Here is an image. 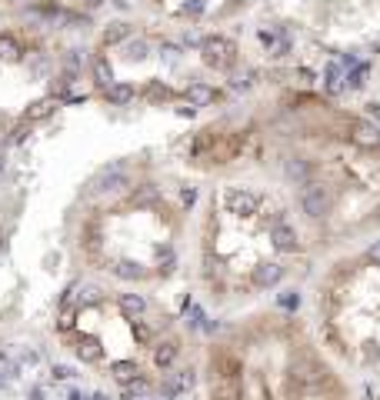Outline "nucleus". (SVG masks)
<instances>
[{
  "instance_id": "f257e3e1",
  "label": "nucleus",
  "mask_w": 380,
  "mask_h": 400,
  "mask_svg": "<svg viewBox=\"0 0 380 400\" xmlns=\"http://www.w3.org/2000/svg\"><path fill=\"white\" fill-rule=\"evenodd\" d=\"M201 53H203V64L207 67H214V71H227L233 67V60H237V47H233V40L227 37H207L201 44Z\"/></svg>"
},
{
  "instance_id": "f03ea898",
  "label": "nucleus",
  "mask_w": 380,
  "mask_h": 400,
  "mask_svg": "<svg viewBox=\"0 0 380 400\" xmlns=\"http://www.w3.org/2000/svg\"><path fill=\"white\" fill-rule=\"evenodd\" d=\"M301 207H304V214L310 221L324 217V214H327V194H324V187H320V184H304V190H301Z\"/></svg>"
},
{
  "instance_id": "7ed1b4c3",
  "label": "nucleus",
  "mask_w": 380,
  "mask_h": 400,
  "mask_svg": "<svg viewBox=\"0 0 380 400\" xmlns=\"http://www.w3.org/2000/svg\"><path fill=\"white\" fill-rule=\"evenodd\" d=\"M227 207L230 214H237V217H253L257 207H260V197L253 190H247V187H233V190H227Z\"/></svg>"
},
{
  "instance_id": "20e7f679",
  "label": "nucleus",
  "mask_w": 380,
  "mask_h": 400,
  "mask_svg": "<svg viewBox=\"0 0 380 400\" xmlns=\"http://www.w3.org/2000/svg\"><path fill=\"white\" fill-rule=\"evenodd\" d=\"M117 187H124V167H121V164L103 167L101 174L94 177V184H90L94 194H107V190H117Z\"/></svg>"
},
{
  "instance_id": "39448f33",
  "label": "nucleus",
  "mask_w": 380,
  "mask_h": 400,
  "mask_svg": "<svg viewBox=\"0 0 380 400\" xmlns=\"http://www.w3.org/2000/svg\"><path fill=\"white\" fill-rule=\"evenodd\" d=\"M270 240H274V247L280 250V253H294L297 250V244H301V237H297V230L287 224H274L270 227Z\"/></svg>"
},
{
  "instance_id": "423d86ee",
  "label": "nucleus",
  "mask_w": 380,
  "mask_h": 400,
  "mask_svg": "<svg viewBox=\"0 0 380 400\" xmlns=\"http://www.w3.org/2000/svg\"><path fill=\"white\" fill-rule=\"evenodd\" d=\"M280 280H283V267L280 264H257L253 267V284L264 287V290L267 287H277Z\"/></svg>"
},
{
  "instance_id": "0eeeda50",
  "label": "nucleus",
  "mask_w": 380,
  "mask_h": 400,
  "mask_svg": "<svg viewBox=\"0 0 380 400\" xmlns=\"http://www.w3.org/2000/svg\"><path fill=\"white\" fill-rule=\"evenodd\" d=\"M354 140L360 147H380V130L377 124L367 117V121H357L354 124Z\"/></svg>"
},
{
  "instance_id": "6e6552de",
  "label": "nucleus",
  "mask_w": 380,
  "mask_h": 400,
  "mask_svg": "<svg viewBox=\"0 0 380 400\" xmlns=\"http://www.w3.org/2000/svg\"><path fill=\"white\" fill-rule=\"evenodd\" d=\"M121 310H124V317H130V321H140L147 314V297L144 294H124L121 297Z\"/></svg>"
},
{
  "instance_id": "1a4fd4ad",
  "label": "nucleus",
  "mask_w": 380,
  "mask_h": 400,
  "mask_svg": "<svg viewBox=\"0 0 380 400\" xmlns=\"http://www.w3.org/2000/svg\"><path fill=\"white\" fill-rule=\"evenodd\" d=\"M283 171H287V180H294V184H301V187L310 184V164H307L304 157H290Z\"/></svg>"
},
{
  "instance_id": "9d476101",
  "label": "nucleus",
  "mask_w": 380,
  "mask_h": 400,
  "mask_svg": "<svg viewBox=\"0 0 380 400\" xmlns=\"http://www.w3.org/2000/svg\"><path fill=\"white\" fill-rule=\"evenodd\" d=\"M214 97H217V90H214V87H207V84H201V80L187 87V103H190V107H207Z\"/></svg>"
},
{
  "instance_id": "9b49d317",
  "label": "nucleus",
  "mask_w": 380,
  "mask_h": 400,
  "mask_svg": "<svg viewBox=\"0 0 380 400\" xmlns=\"http://www.w3.org/2000/svg\"><path fill=\"white\" fill-rule=\"evenodd\" d=\"M324 87H327V94H340L347 87V74H344L340 64H330L327 71H324Z\"/></svg>"
},
{
  "instance_id": "f8f14e48",
  "label": "nucleus",
  "mask_w": 380,
  "mask_h": 400,
  "mask_svg": "<svg viewBox=\"0 0 380 400\" xmlns=\"http://www.w3.org/2000/svg\"><path fill=\"white\" fill-rule=\"evenodd\" d=\"M103 94H107V103H114V107H127V103L134 100V87H130V84H110Z\"/></svg>"
},
{
  "instance_id": "ddd939ff",
  "label": "nucleus",
  "mask_w": 380,
  "mask_h": 400,
  "mask_svg": "<svg viewBox=\"0 0 380 400\" xmlns=\"http://www.w3.org/2000/svg\"><path fill=\"white\" fill-rule=\"evenodd\" d=\"M124 40H130V24H124V21H117V24H110L103 30V44H107V47L124 44Z\"/></svg>"
},
{
  "instance_id": "4468645a",
  "label": "nucleus",
  "mask_w": 380,
  "mask_h": 400,
  "mask_svg": "<svg viewBox=\"0 0 380 400\" xmlns=\"http://www.w3.org/2000/svg\"><path fill=\"white\" fill-rule=\"evenodd\" d=\"M124 53H127V60H147L151 57V44L144 40V37H130V40H124Z\"/></svg>"
},
{
  "instance_id": "2eb2a0df",
  "label": "nucleus",
  "mask_w": 380,
  "mask_h": 400,
  "mask_svg": "<svg viewBox=\"0 0 380 400\" xmlns=\"http://www.w3.org/2000/svg\"><path fill=\"white\" fill-rule=\"evenodd\" d=\"M110 371H114V377L121 380V384H137V364H130V360H117V364H110Z\"/></svg>"
},
{
  "instance_id": "dca6fc26",
  "label": "nucleus",
  "mask_w": 380,
  "mask_h": 400,
  "mask_svg": "<svg viewBox=\"0 0 380 400\" xmlns=\"http://www.w3.org/2000/svg\"><path fill=\"white\" fill-rule=\"evenodd\" d=\"M94 80L101 84L103 90H107L110 84H117V80H114V67H110V60H107V57H101V60H94Z\"/></svg>"
},
{
  "instance_id": "f3484780",
  "label": "nucleus",
  "mask_w": 380,
  "mask_h": 400,
  "mask_svg": "<svg viewBox=\"0 0 380 400\" xmlns=\"http://www.w3.org/2000/svg\"><path fill=\"white\" fill-rule=\"evenodd\" d=\"M174 357H177V344H160V347L153 350V364L157 367H170Z\"/></svg>"
},
{
  "instance_id": "a211bd4d",
  "label": "nucleus",
  "mask_w": 380,
  "mask_h": 400,
  "mask_svg": "<svg viewBox=\"0 0 380 400\" xmlns=\"http://www.w3.org/2000/svg\"><path fill=\"white\" fill-rule=\"evenodd\" d=\"M114 274L121 277V280H137V277H140V264H134V260H121V264L114 267Z\"/></svg>"
},
{
  "instance_id": "6ab92c4d",
  "label": "nucleus",
  "mask_w": 380,
  "mask_h": 400,
  "mask_svg": "<svg viewBox=\"0 0 380 400\" xmlns=\"http://www.w3.org/2000/svg\"><path fill=\"white\" fill-rule=\"evenodd\" d=\"M77 353H80V360H101V344L90 337V340H84V344L77 347Z\"/></svg>"
},
{
  "instance_id": "aec40b11",
  "label": "nucleus",
  "mask_w": 380,
  "mask_h": 400,
  "mask_svg": "<svg viewBox=\"0 0 380 400\" xmlns=\"http://www.w3.org/2000/svg\"><path fill=\"white\" fill-rule=\"evenodd\" d=\"M53 107H57V100H40V103H34V110L27 114L30 121H44V117H51Z\"/></svg>"
},
{
  "instance_id": "412c9836",
  "label": "nucleus",
  "mask_w": 380,
  "mask_h": 400,
  "mask_svg": "<svg viewBox=\"0 0 380 400\" xmlns=\"http://www.w3.org/2000/svg\"><path fill=\"white\" fill-rule=\"evenodd\" d=\"M0 57H3V60H21V47H17V40L0 37Z\"/></svg>"
},
{
  "instance_id": "4be33fe9",
  "label": "nucleus",
  "mask_w": 380,
  "mask_h": 400,
  "mask_svg": "<svg viewBox=\"0 0 380 400\" xmlns=\"http://www.w3.org/2000/svg\"><path fill=\"white\" fill-rule=\"evenodd\" d=\"M183 387H187V384H183V377L167 374V380H164V397H177Z\"/></svg>"
},
{
  "instance_id": "5701e85b",
  "label": "nucleus",
  "mask_w": 380,
  "mask_h": 400,
  "mask_svg": "<svg viewBox=\"0 0 380 400\" xmlns=\"http://www.w3.org/2000/svg\"><path fill=\"white\" fill-rule=\"evenodd\" d=\"M367 84V64H357L354 74H347V87H354V90H360Z\"/></svg>"
},
{
  "instance_id": "b1692460",
  "label": "nucleus",
  "mask_w": 380,
  "mask_h": 400,
  "mask_svg": "<svg viewBox=\"0 0 380 400\" xmlns=\"http://www.w3.org/2000/svg\"><path fill=\"white\" fill-rule=\"evenodd\" d=\"M101 287L97 284H87V287H80V303H97L101 300Z\"/></svg>"
},
{
  "instance_id": "393cba45",
  "label": "nucleus",
  "mask_w": 380,
  "mask_h": 400,
  "mask_svg": "<svg viewBox=\"0 0 380 400\" xmlns=\"http://www.w3.org/2000/svg\"><path fill=\"white\" fill-rule=\"evenodd\" d=\"M280 307L297 310V307H301V294H297V290H283V294H280Z\"/></svg>"
},
{
  "instance_id": "a878e982",
  "label": "nucleus",
  "mask_w": 380,
  "mask_h": 400,
  "mask_svg": "<svg viewBox=\"0 0 380 400\" xmlns=\"http://www.w3.org/2000/svg\"><path fill=\"white\" fill-rule=\"evenodd\" d=\"M187 317H190V321H187L190 327H203V310L197 303H187Z\"/></svg>"
},
{
  "instance_id": "bb28decb",
  "label": "nucleus",
  "mask_w": 380,
  "mask_h": 400,
  "mask_svg": "<svg viewBox=\"0 0 380 400\" xmlns=\"http://www.w3.org/2000/svg\"><path fill=\"white\" fill-rule=\"evenodd\" d=\"M71 377H74V367H67V364L53 367V380H71Z\"/></svg>"
},
{
  "instance_id": "cd10ccee",
  "label": "nucleus",
  "mask_w": 380,
  "mask_h": 400,
  "mask_svg": "<svg viewBox=\"0 0 380 400\" xmlns=\"http://www.w3.org/2000/svg\"><path fill=\"white\" fill-rule=\"evenodd\" d=\"M183 44H190V47H201V44H203V37L197 34V30H194V27H190V30L183 34Z\"/></svg>"
},
{
  "instance_id": "c85d7f7f",
  "label": "nucleus",
  "mask_w": 380,
  "mask_h": 400,
  "mask_svg": "<svg viewBox=\"0 0 380 400\" xmlns=\"http://www.w3.org/2000/svg\"><path fill=\"white\" fill-rule=\"evenodd\" d=\"M160 53H164L167 60H177V57H180V47H177V44H160Z\"/></svg>"
},
{
  "instance_id": "c756f323",
  "label": "nucleus",
  "mask_w": 380,
  "mask_h": 400,
  "mask_svg": "<svg viewBox=\"0 0 380 400\" xmlns=\"http://www.w3.org/2000/svg\"><path fill=\"white\" fill-rule=\"evenodd\" d=\"M64 64H67L71 71H77V67H80V50H67V57H64Z\"/></svg>"
},
{
  "instance_id": "7c9ffc66",
  "label": "nucleus",
  "mask_w": 380,
  "mask_h": 400,
  "mask_svg": "<svg viewBox=\"0 0 380 400\" xmlns=\"http://www.w3.org/2000/svg\"><path fill=\"white\" fill-rule=\"evenodd\" d=\"M367 260H370V264H377V267H380V240H374V244L367 247Z\"/></svg>"
},
{
  "instance_id": "2f4dec72",
  "label": "nucleus",
  "mask_w": 380,
  "mask_h": 400,
  "mask_svg": "<svg viewBox=\"0 0 380 400\" xmlns=\"http://www.w3.org/2000/svg\"><path fill=\"white\" fill-rule=\"evenodd\" d=\"M183 10H187V14H194V17H197V14H203V0H190V3H187V7H183Z\"/></svg>"
},
{
  "instance_id": "473e14b6",
  "label": "nucleus",
  "mask_w": 380,
  "mask_h": 400,
  "mask_svg": "<svg viewBox=\"0 0 380 400\" xmlns=\"http://www.w3.org/2000/svg\"><path fill=\"white\" fill-rule=\"evenodd\" d=\"M180 200H183V203H194V200H197V190H194V187H183V190H180Z\"/></svg>"
},
{
  "instance_id": "72a5a7b5",
  "label": "nucleus",
  "mask_w": 380,
  "mask_h": 400,
  "mask_svg": "<svg viewBox=\"0 0 380 400\" xmlns=\"http://www.w3.org/2000/svg\"><path fill=\"white\" fill-rule=\"evenodd\" d=\"M247 77H237V80H233V90H247V87H251V80H247Z\"/></svg>"
},
{
  "instance_id": "f704fd0d",
  "label": "nucleus",
  "mask_w": 380,
  "mask_h": 400,
  "mask_svg": "<svg viewBox=\"0 0 380 400\" xmlns=\"http://www.w3.org/2000/svg\"><path fill=\"white\" fill-rule=\"evenodd\" d=\"M103 0H84V7H90V10H94V7H101Z\"/></svg>"
},
{
  "instance_id": "c9c22d12",
  "label": "nucleus",
  "mask_w": 380,
  "mask_h": 400,
  "mask_svg": "<svg viewBox=\"0 0 380 400\" xmlns=\"http://www.w3.org/2000/svg\"><path fill=\"white\" fill-rule=\"evenodd\" d=\"M67 400H84V394H80V390H71V397Z\"/></svg>"
},
{
  "instance_id": "e433bc0d",
  "label": "nucleus",
  "mask_w": 380,
  "mask_h": 400,
  "mask_svg": "<svg viewBox=\"0 0 380 400\" xmlns=\"http://www.w3.org/2000/svg\"><path fill=\"white\" fill-rule=\"evenodd\" d=\"M94 400H107V394H97V397H94Z\"/></svg>"
},
{
  "instance_id": "4c0bfd02",
  "label": "nucleus",
  "mask_w": 380,
  "mask_h": 400,
  "mask_svg": "<svg viewBox=\"0 0 380 400\" xmlns=\"http://www.w3.org/2000/svg\"><path fill=\"white\" fill-rule=\"evenodd\" d=\"M230 3H247V0H230Z\"/></svg>"
},
{
  "instance_id": "58836bf2",
  "label": "nucleus",
  "mask_w": 380,
  "mask_h": 400,
  "mask_svg": "<svg viewBox=\"0 0 380 400\" xmlns=\"http://www.w3.org/2000/svg\"><path fill=\"white\" fill-rule=\"evenodd\" d=\"M377 50H380V40H377Z\"/></svg>"
}]
</instances>
